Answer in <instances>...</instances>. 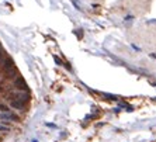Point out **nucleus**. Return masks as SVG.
I'll use <instances>...</instances> for the list:
<instances>
[{"label":"nucleus","mask_w":156,"mask_h":142,"mask_svg":"<svg viewBox=\"0 0 156 142\" xmlns=\"http://www.w3.org/2000/svg\"><path fill=\"white\" fill-rule=\"evenodd\" d=\"M3 69L7 78H16L17 76V69L14 66V62L11 61V58H6L3 62Z\"/></svg>","instance_id":"nucleus-1"},{"label":"nucleus","mask_w":156,"mask_h":142,"mask_svg":"<svg viewBox=\"0 0 156 142\" xmlns=\"http://www.w3.org/2000/svg\"><path fill=\"white\" fill-rule=\"evenodd\" d=\"M0 120H10V121H20V117L16 115L14 113H3V114H0Z\"/></svg>","instance_id":"nucleus-2"},{"label":"nucleus","mask_w":156,"mask_h":142,"mask_svg":"<svg viewBox=\"0 0 156 142\" xmlns=\"http://www.w3.org/2000/svg\"><path fill=\"white\" fill-rule=\"evenodd\" d=\"M14 85L18 90H28V86H27V83H25V80L21 78V76H18L16 78V82H14Z\"/></svg>","instance_id":"nucleus-3"},{"label":"nucleus","mask_w":156,"mask_h":142,"mask_svg":"<svg viewBox=\"0 0 156 142\" xmlns=\"http://www.w3.org/2000/svg\"><path fill=\"white\" fill-rule=\"evenodd\" d=\"M10 106L13 108H23V101H20L18 99H10Z\"/></svg>","instance_id":"nucleus-4"},{"label":"nucleus","mask_w":156,"mask_h":142,"mask_svg":"<svg viewBox=\"0 0 156 142\" xmlns=\"http://www.w3.org/2000/svg\"><path fill=\"white\" fill-rule=\"evenodd\" d=\"M8 129H10L8 127H4V125H1V124H0V131H3V132H7Z\"/></svg>","instance_id":"nucleus-5"},{"label":"nucleus","mask_w":156,"mask_h":142,"mask_svg":"<svg viewBox=\"0 0 156 142\" xmlns=\"http://www.w3.org/2000/svg\"><path fill=\"white\" fill-rule=\"evenodd\" d=\"M0 110H1V111H4V113H7L8 108L6 107V106H4V104H0Z\"/></svg>","instance_id":"nucleus-6"},{"label":"nucleus","mask_w":156,"mask_h":142,"mask_svg":"<svg viewBox=\"0 0 156 142\" xmlns=\"http://www.w3.org/2000/svg\"><path fill=\"white\" fill-rule=\"evenodd\" d=\"M55 62L58 63V65H62V62H61V59H59V58H56V56H55Z\"/></svg>","instance_id":"nucleus-7"},{"label":"nucleus","mask_w":156,"mask_h":142,"mask_svg":"<svg viewBox=\"0 0 156 142\" xmlns=\"http://www.w3.org/2000/svg\"><path fill=\"white\" fill-rule=\"evenodd\" d=\"M32 142H38V141H35V139H32Z\"/></svg>","instance_id":"nucleus-8"},{"label":"nucleus","mask_w":156,"mask_h":142,"mask_svg":"<svg viewBox=\"0 0 156 142\" xmlns=\"http://www.w3.org/2000/svg\"><path fill=\"white\" fill-rule=\"evenodd\" d=\"M0 141H1V138H0Z\"/></svg>","instance_id":"nucleus-9"}]
</instances>
